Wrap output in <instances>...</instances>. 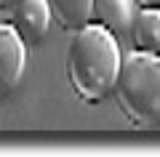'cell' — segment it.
<instances>
[{"label": "cell", "instance_id": "cell-9", "mask_svg": "<svg viewBox=\"0 0 160 157\" xmlns=\"http://www.w3.org/2000/svg\"><path fill=\"white\" fill-rule=\"evenodd\" d=\"M19 0H0V11H6V8H13Z\"/></svg>", "mask_w": 160, "mask_h": 157}, {"label": "cell", "instance_id": "cell-3", "mask_svg": "<svg viewBox=\"0 0 160 157\" xmlns=\"http://www.w3.org/2000/svg\"><path fill=\"white\" fill-rule=\"evenodd\" d=\"M27 67V43L13 24H0V101L16 91Z\"/></svg>", "mask_w": 160, "mask_h": 157}, {"label": "cell", "instance_id": "cell-8", "mask_svg": "<svg viewBox=\"0 0 160 157\" xmlns=\"http://www.w3.org/2000/svg\"><path fill=\"white\" fill-rule=\"evenodd\" d=\"M133 3H139L142 8H160V0H133Z\"/></svg>", "mask_w": 160, "mask_h": 157}, {"label": "cell", "instance_id": "cell-7", "mask_svg": "<svg viewBox=\"0 0 160 157\" xmlns=\"http://www.w3.org/2000/svg\"><path fill=\"white\" fill-rule=\"evenodd\" d=\"M53 13V24H59L67 32H78L91 22V6L93 0H48Z\"/></svg>", "mask_w": 160, "mask_h": 157}, {"label": "cell", "instance_id": "cell-4", "mask_svg": "<svg viewBox=\"0 0 160 157\" xmlns=\"http://www.w3.org/2000/svg\"><path fill=\"white\" fill-rule=\"evenodd\" d=\"M13 27L27 45H38L53 24L48 0H19L13 6Z\"/></svg>", "mask_w": 160, "mask_h": 157}, {"label": "cell", "instance_id": "cell-5", "mask_svg": "<svg viewBox=\"0 0 160 157\" xmlns=\"http://www.w3.org/2000/svg\"><path fill=\"white\" fill-rule=\"evenodd\" d=\"M128 29L136 51L160 53V8H142L139 13H133Z\"/></svg>", "mask_w": 160, "mask_h": 157}, {"label": "cell", "instance_id": "cell-6", "mask_svg": "<svg viewBox=\"0 0 160 157\" xmlns=\"http://www.w3.org/2000/svg\"><path fill=\"white\" fill-rule=\"evenodd\" d=\"M133 19V0H93L91 6V22L102 24L109 32L128 29Z\"/></svg>", "mask_w": 160, "mask_h": 157}, {"label": "cell", "instance_id": "cell-1", "mask_svg": "<svg viewBox=\"0 0 160 157\" xmlns=\"http://www.w3.org/2000/svg\"><path fill=\"white\" fill-rule=\"evenodd\" d=\"M120 64L123 56L115 32L91 22L72 32V43L67 51V80L80 101L99 104L107 99L115 88Z\"/></svg>", "mask_w": 160, "mask_h": 157}, {"label": "cell", "instance_id": "cell-2", "mask_svg": "<svg viewBox=\"0 0 160 157\" xmlns=\"http://www.w3.org/2000/svg\"><path fill=\"white\" fill-rule=\"evenodd\" d=\"M115 104L133 128L160 125V53L133 51L123 59L115 80Z\"/></svg>", "mask_w": 160, "mask_h": 157}]
</instances>
